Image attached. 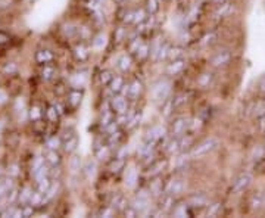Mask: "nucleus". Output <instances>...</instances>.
I'll list each match as a JSON object with an SVG mask.
<instances>
[{
	"label": "nucleus",
	"instance_id": "9",
	"mask_svg": "<svg viewBox=\"0 0 265 218\" xmlns=\"http://www.w3.org/2000/svg\"><path fill=\"white\" fill-rule=\"evenodd\" d=\"M184 189H186L184 181H183V180L175 178V180H171V181L166 184L165 192H166V193H169V195H172V196H177V195H181V193L184 192Z\"/></svg>",
	"mask_w": 265,
	"mask_h": 218
},
{
	"label": "nucleus",
	"instance_id": "3",
	"mask_svg": "<svg viewBox=\"0 0 265 218\" xmlns=\"http://www.w3.org/2000/svg\"><path fill=\"white\" fill-rule=\"evenodd\" d=\"M252 184V174L249 172H242L233 183V193L234 195H240L243 192H246L249 189V186Z\"/></svg>",
	"mask_w": 265,
	"mask_h": 218
},
{
	"label": "nucleus",
	"instance_id": "11",
	"mask_svg": "<svg viewBox=\"0 0 265 218\" xmlns=\"http://www.w3.org/2000/svg\"><path fill=\"white\" fill-rule=\"evenodd\" d=\"M233 12H234V4H231L230 1H227L224 4H219V7L215 10L213 16H215V19H224V18L231 16Z\"/></svg>",
	"mask_w": 265,
	"mask_h": 218
},
{
	"label": "nucleus",
	"instance_id": "28",
	"mask_svg": "<svg viewBox=\"0 0 265 218\" xmlns=\"http://www.w3.org/2000/svg\"><path fill=\"white\" fill-rule=\"evenodd\" d=\"M136 54V57L139 59V60H145V59H148V56L151 54V48L146 45V43H142L140 46H139V49L134 52Z\"/></svg>",
	"mask_w": 265,
	"mask_h": 218
},
{
	"label": "nucleus",
	"instance_id": "6",
	"mask_svg": "<svg viewBox=\"0 0 265 218\" xmlns=\"http://www.w3.org/2000/svg\"><path fill=\"white\" fill-rule=\"evenodd\" d=\"M149 204H151V201H149V195H146L145 192H142L139 196H136V199L131 202V207L139 213V214H143V213H146L148 210H149Z\"/></svg>",
	"mask_w": 265,
	"mask_h": 218
},
{
	"label": "nucleus",
	"instance_id": "36",
	"mask_svg": "<svg viewBox=\"0 0 265 218\" xmlns=\"http://www.w3.org/2000/svg\"><path fill=\"white\" fill-rule=\"evenodd\" d=\"M146 10L149 15H155L159 10V0H146Z\"/></svg>",
	"mask_w": 265,
	"mask_h": 218
},
{
	"label": "nucleus",
	"instance_id": "60",
	"mask_svg": "<svg viewBox=\"0 0 265 218\" xmlns=\"http://www.w3.org/2000/svg\"><path fill=\"white\" fill-rule=\"evenodd\" d=\"M10 169H12V171H10V172H12V175H16V174H18V171H16V169H18V168H16V166H15V165H13V166H12V168H10Z\"/></svg>",
	"mask_w": 265,
	"mask_h": 218
},
{
	"label": "nucleus",
	"instance_id": "19",
	"mask_svg": "<svg viewBox=\"0 0 265 218\" xmlns=\"http://www.w3.org/2000/svg\"><path fill=\"white\" fill-rule=\"evenodd\" d=\"M74 56H75V59H77V60L84 62V60H87V59H89L90 52H89V49H87L84 45H80V46H77V48L74 49Z\"/></svg>",
	"mask_w": 265,
	"mask_h": 218
},
{
	"label": "nucleus",
	"instance_id": "18",
	"mask_svg": "<svg viewBox=\"0 0 265 218\" xmlns=\"http://www.w3.org/2000/svg\"><path fill=\"white\" fill-rule=\"evenodd\" d=\"M43 68H42V78L45 80V81H51L53 77L56 75V68L53 66L52 63H46V65H42Z\"/></svg>",
	"mask_w": 265,
	"mask_h": 218
},
{
	"label": "nucleus",
	"instance_id": "24",
	"mask_svg": "<svg viewBox=\"0 0 265 218\" xmlns=\"http://www.w3.org/2000/svg\"><path fill=\"white\" fill-rule=\"evenodd\" d=\"M112 208L115 211H124L127 208V199L124 195H116L113 202H112Z\"/></svg>",
	"mask_w": 265,
	"mask_h": 218
},
{
	"label": "nucleus",
	"instance_id": "2",
	"mask_svg": "<svg viewBox=\"0 0 265 218\" xmlns=\"http://www.w3.org/2000/svg\"><path fill=\"white\" fill-rule=\"evenodd\" d=\"M169 93H171V83L166 81V80H159L158 83L154 86V89H152L154 101L160 102V104L169 98Z\"/></svg>",
	"mask_w": 265,
	"mask_h": 218
},
{
	"label": "nucleus",
	"instance_id": "37",
	"mask_svg": "<svg viewBox=\"0 0 265 218\" xmlns=\"http://www.w3.org/2000/svg\"><path fill=\"white\" fill-rule=\"evenodd\" d=\"M221 210H222V204H219V202H215V204L210 205L207 216H208V217H216V216H219Z\"/></svg>",
	"mask_w": 265,
	"mask_h": 218
},
{
	"label": "nucleus",
	"instance_id": "5",
	"mask_svg": "<svg viewBox=\"0 0 265 218\" xmlns=\"http://www.w3.org/2000/svg\"><path fill=\"white\" fill-rule=\"evenodd\" d=\"M231 59H233V54H231L230 51H221L216 54H213V57L211 59V63L212 66H215V68H224L231 62Z\"/></svg>",
	"mask_w": 265,
	"mask_h": 218
},
{
	"label": "nucleus",
	"instance_id": "54",
	"mask_svg": "<svg viewBox=\"0 0 265 218\" xmlns=\"http://www.w3.org/2000/svg\"><path fill=\"white\" fill-rule=\"evenodd\" d=\"M80 165H81V160H80L78 157H74L72 161H71V168H72L74 171H78V169H80Z\"/></svg>",
	"mask_w": 265,
	"mask_h": 218
},
{
	"label": "nucleus",
	"instance_id": "40",
	"mask_svg": "<svg viewBox=\"0 0 265 218\" xmlns=\"http://www.w3.org/2000/svg\"><path fill=\"white\" fill-rule=\"evenodd\" d=\"M140 119H142V112L139 110V112H136L130 119H128V124H127V127L128 128H134L139 122H140Z\"/></svg>",
	"mask_w": 265,
	"mask_h": 218
},
{
	"label": "nucleus",
	"instance_id": "33",
	"mask_svg": "<svg viewBox=\"0 0 265 218\" xmlns=\"http://www.w3.org/2000/svg\"><path fill=\"white\" fill-rule=\"evenodd\" d=\"M124 165H125V163H124L122 158H115V160L110 163V165H109V169H110V172L116 174V172H119V171L124 168Z\"/></svg>",
	"mask_w": 265,
	"mask_h": 218
},
{
	"label": "nucleus",
	"instance_id": "30",
	"mask_svg": "<svg viewBox=\"0 0 265 218\" xmlns=\"http://www.w3.org/2000/svg\"><path fill=\"white\" fill-rule=\"evenodd\" d=\"M166 151H168V154H171V155L180 152V137H174L171 142H168Z\"/></svg>",
	"mask_w": 265,
	"mask_h": 218
},
{
	"label": "nucleus",
	"instance_id": "27",
	"mask_svg": "<svg viewBox=\"0 0 265 218\" xmlns=\"http://www.w3.org/2000/svg\"><path fill=\"white\" fill-rule=\"evenodd\" d=\"M109 87H110V90H112L113 93H119L121 90H124L125 84H124L122 77H113L112 81H110V84H109Z\"/></svg>",
	"mask_w": 265,
	"mask_h": 218
},
{
	"label": "nucleus",
	"instance_id": "59",
	"mask_svg": "<svg viewBox=\"0 0 265 218\" xmlns=\"http://www.w3.org/2000/svg\"><path fill=\"white\" fill-rule=\"evenodd\" d=\"M212 1H213V3H216V4L219 6V4H224V3H227L228 0H212Z\"/></svg>",
	"mask_w": 265,
	"mask_h": 218
},
{
	"label": "nucleus",
	"instance_id": "20",
	"mask_svg": "<svg viewBox=\"0 0 265 218\" xmlns=\"http://www.w3.org/2000/svg\"><path fill=\"white\" fill-rule=\"evenodd\" d=\"M137 180H139V174H137V169L136 168H131L127 171L125 174V184L128 187H134L137 184Z\"/></svg>",
	"mask_w": 265,
	"mask_h": 218
},
{
	"label": "nucleus",
	"instance_id": "50",
	"mask_svg": "<svg viewBox=\"0 0 265 218\" xmlns=\"http://www.w3.org/2000/svg\"><path fill=\"white\" fill-rule=\"evenodd\" d=\"M255 115H257L258 118H260V116H263V115H265V102L264 101L257 104V107H255Z\"/></svg>",
	"mask_w": 265,
	"mask_h": 218
},
{
	"label": "nucleus",
	"instance_id": "45",
	"mask_svg": "<svg viewBox=\"0 0 265 218\" xmlns=\"http://www.w3.org/2000/svg\"><path fill=\"white\" fill-rule=\"evenodd\" d=\"M264 205V195H258L252 199V208L254 210H260Z\"/></svg>",
	"mask_w": 265,
	"mask_h": 218
},
{
	"label": "nucleus",
	"instance_id": "17",
	"mask_svg": "<svg viewBox=\"0 0 265 218\" xmlns=\"http://www.w3.org/2000/svg\"><path fill=\"white\" fill-rule=\"evenodd\" d=\"M53 60V54L48 49H40L37 54H36V62L39 65H46V63H51Z\"/></svg>",
	"mask_w": 265,
	"mask_h": 218
},
{
	"label": "nucleus",
	"instance_id": "21",
	"mask_svg": "<svg viewBox=\"0 0 265 218\" xmlns=\"http://www.w3.org/2000/svg\"><path fill=\"white\" fill-rule=\"evenodd\" d=\"M31 196H33V190L30 187H24L21 192H19V196H18V202L21 204V207L30 204L31 201Z\"/></svg>",
	"mask_w": 265,
	"mask_h": 218
},
{
	"label": "nucleus",
	"instance_id": "35",
	"mask_svg": "<svg viewBox=\"0 0 265 218\" xmlns=\"http://www.w3.org/2000/svg\"><path fill=\"white\" fill-rule=\"evenodd\" d=\"M109 146H96L95 148V154H96V158L98 160H106L107 158V155H109Z\"/></svg>",
	"mask_w": 265,
	"mask_h": 218
},
{
	"label": "nucleus",
	"instance_id": "61",
	"mask_svg": "<svg viewBox=\"0 0 265 218\" xmlns=\"http://www.w3.org/2000/svg\"><path fill=\"white\" fill-rule=\"evenodd\" d=\"M264 205H265V195H264Z\"/></svg>",
	"mask_w": 265,
	"mask_h": 218
},
{
	"label": "nucleus",
	"instance_id": "4",
	"mask_svg": "<svg viewBox=\"0 0 265 218\" xmlns=\"http://www.w3.org/2000/svg\"><path fill=\"white\" fill-rule=\"evenodd\" d=\"M142 92H143V84H142L140 80H133V81H131L128 86H125V89H124L125 96H127V99H130V101H137L139 96L142 95Z\"/></svg>",
	"mask_w": 265,
	"mask_h": 218
},
{
	"label": "nucleus",
	"instance_id": "12",
	"mask_svg": "<svg viewBox=\"0 0 265 218\" xmlns=\"http://www.w3.org/2000/svg\"><path fill=\"white\" fill-rule=\"evenodd\" d=\"M187 127H189V121L186 118H177L171 125V131L175 137H180L186 133Z\"/></svg>",
	"mask_w": 265,
	"mask_h": 218
},
{
	"label": "nucleus",
	"instance_id": "38",
	"mask_svg": "<svg viewBox=\"0 0 265 218\" xmlns=\"http://www.w3.org/2000/svg\"><path fill=\"white\" fill-rule=\"evenodd\" d=\"M49 166L48 165H43V166H40L37 171H34L33 172V175H34V178L36 180H40V178H43V177H46V175H49Z\"/></svg>",
	"mask_w": 265,
	"mask_h": 218
},
{
	"label": "nucleus",
	"instance_id": "57",
	"mask_svg": "<svg viewBox=\"0 0 265 218\" xmlns=\"http://www.w3.org/2000/svg\"><path fill=\"white\" fill-rule=\"evenodd\" d=\"M260 130L263 131V133H265V115H263V116H260Z\"/></svg>",
	"mask_w": 265,
	"mask_h": 218
},
{
	"label": "nucleus",
	"instance_id": "58",
	"mask_svg": "<svg viewBox=\"0 0 265 218\" xmlns=\"http://www.w3.org/2000/svg\"><path fill=\"white\" fill-rule=\"evenodd\" d=\"M6 101H7V95H6L3 90H0V105H1V104H4Z\"/></svg>",
	"mask_w": 265,
	"mask_h": 218
},
{
	"label": "nucleus",
	"instance_id": "52",
	"mask_svg": "<svg viewBox=\"0 0 265 218\" xmlns=\"http://www.w3.org/2000/svg\"><path fill=\"white\" fill-rule=\"evenodd\" d=\"M30 116H31V119H34V121L40 119V116H42V112H40V109L37 108V107H34V108L31 109V112H30Z\"/></svg>",
	"mask_w": 265,
	"mask_h": 218
},
{
	"label": "nucleus",
	"instance_id": "48",
	"mask_svg": "<svg viewBox=\"0 0 265 218\" xmlns=\"http://www.w3.org/2000/svg\"><path fill=\"white\" fill-rule=\"evenodd\" d=\"M105 45H106V37L104 36V34L98 36V37L95 39V42H93V46H95V48H98V49H102Z\"/></svg>",
	"mask_w": 265,
	"mask_h": 218
},
{
	"label": "nucleus",
	"instance_id": "46",
	"mask_svg": "<svg viewBox=\"0 0 265 218\" xmlns=\"http://www.w3.org/2000/svg\"><path fill=\"white\" fill-rule=\"evenodd\" d=\"M46 115L51 121H56L59 116V110L56 109V107H49V109L46 110Z\"/></svg>",
	"mask_w": 265,
	"mask_h": 218
},
{
	"label": "nucleus",
	"instance_id": "15",
	"mask_svg": "<svg viewBox=\"0 0 265 218\" xmlns=\"http://www.w3.org/2000/svg\"><path fill=\"white\" fill-rule=\"evenodd\" d=\"M208 205V198L202 193H195L189 198V207L192 208H204Z\"/></svg>",
	"mask_w": 265,
	"mask_h": 218
},
{
	"label": "nucleus",
	"instance_id": "63",
	"mask_svg": "<svg viewBox=\"0 0 265 218\" xmlns=\"http://www.w3.org/2000/svg\"><path fill=\"white\" fill-rule=\"evenodd\" d=\"M162 1H166V0H162Z\"/></svg>",
	"mask_w": 265,
	"mask_h": 218
},
{
	"label": "nucleus",
	"instance_id": "26",
	"mask_svg": "<svg viewBox=\"0 0 265 218\" xmlns=\"http://www.w3.org/2000/svg\"><path fill=\"white\" fill-rule=\"evenodd\" d=\"M175 109V105H174V99H166V101H163L162 102V108H160V113L163 115V116H169L171 113H172V110Z\"/></svg>",
	"mask_w": 265,
	"mask_h": 218
},
{
	"label": "nucleus",
	"instance_id": "1",
	"mask_svg": "<svg viewBox=\"0 0 265 218\" xmlns=\"http://www.w3.org/2000/svg\"><path fill=\"white\" fill-rule=\"evenodd\" d=\"M218 145H219L218 139L208 137V139L202 140L199 145H196V146L193 148V151L190 152V158H202V157H205V155L213 152V151L218 148Z\"/></svg>",
	"mask_w": 265,
	"mask_h": 218
},
{
	"label": "nucleus",
	"instance_id": "55",
	"mask_svg": "<svg viewBox=\"0 0 265 218\" xmlns=\"http://www.w3.org/2000/svg\"><path fill=\"white\" fill-rule=\"evenodd\" d=\"M142 43H143V42H142L140 39H136V40H133V42H131V45H130V51L134 54V52L139 49V46H140Z\"/></svg>",
	"mask_w": 265,
	"mask_h": 218
},
{
	"label": "nucleus",
	"instance_id": "8",
	"mask_svg": "<svg viewBox=\"0 0 265 218\" xmlns=\"http://www.w3.org/2000/svg\"><path fill=\"white\" fill-rule=\"evenodd\" d=\"M127 108H128V105H127L125 98H122V96H113V98L110 99V110H112L113 113H116V115L125 113V112H127Z\"/></svg>",
	"mask_w": 265,
	"mask_h": 218
},
{
	"label": "nucleus",
	"instance_id": "56",
	"mask_svg": "<svg viewBox=\"0 0 265 218\" xmlns=\"http://www.w3.org/2000/svg\"><path fill=\"white\" fill-rule=\"evenodd\" d=\"M7 42H9V36H7L6 33L0 31V46H1V45H6Z\"/></svg>",
	"mask_w": 265,
	"mask_h": 218
},
{
	"label": "nucleus",
	"instance_id": "14",
	"mask_svg": "<svg viewBox=\"0 0 265 218\" xmlns=\"http://www.w3.org/2000/svg\"><path fill=\"white\" fill-rule=\"evenodd\" d=\"M174 198L175 196H172V195L165 192V195L159 201V211L160 213H169L171 210H174V204H175Z\"/></svg>",
	"mask_w": 265,
	"mask_h": 218
},
{
	"label": "nucleus",
	"instance_id": "7",
	"mask_svg": "<svg viewBox=\"0 0 265 218\" xmlns=\"http://www.w3.org/2000/svg\"><path fill=\"white\" fill-rule=\"evenodd\" d=\"M165 134H166L165 127H162V125H154V127L146 133V142L155 145V143H158V142H160V140L165 137Z\"/></svg>",
	"mask_w": 265,
	"mask_h": 218
},
{
	"label": "nucleus",
	"instance_id": "47",
	"mask_svg": "<svg viewBox=\"0 0 265 218\" xmlns=\"http://www.w3.org/2000/svg\"><path fill=\"white\" fill-rule=\"evenodd\" d=\"M16 71H18V65H16V63H13V62L7 63V65L3 68V72H4V74H7V75H12V74H15Z\"/></svg>",
	"mask_w": 265,
	"mask_h": 218
},
{
	"label": "nucleus",
	"instance_id": "41",
	"mask_svg": "<svg viewBox=\"0 0 265 218\" xmlns=\"http://www.w3.org/2000/svg\"><path fill=\"white\" fill-rule=\"evenodd\" d=\"M146 18H148V16H146V12H145L143 9H140V10H136V12H134V19H133V22L139 25V24H142Z\"/></svg>",
	"mask_w": 265,
	"mask_h": 218
},
{
	"label": "nucleus",
	"instance_id": "31",
	"mask_svg": "<svg viewBox=\"0 0 265 218\" xmlns=\"http://www.w3.org/2000/svg\"><path fill=\"white\" fill-rule=\"evenodd\" d=\"M212 83V74L210 72H205V74H202L199 78H198V84H199V87H202V89H208L210 86H211Z\"/></svg>",
	"mask_w": 265,
	"mask_h": 218
},
{
	"label": "nucleus",
	"instance_id": "23",
	"mask_svg": "<svg viewBox=\"0 0 265 218\" xmlns=\"http://www.w3.org/2000/svg\"><path fill=\"white\" fill-rule=\"evenodd\" d=\"M131 65H133V60L128 54H122L119 59H118V68L122 71V72H127L131 69Z\"/></svg>",
	"mask_w": 265,
	"mask_h": 218
},
{
	"label": "nucleus",
	"instance_id": "43",
	"mask_svg": "<svg viewBox=\"0 0 265 218\" xmlns=\"http://www.w3.org/2000/svg\"><path fill=\"white\" fill-rule=\"evenodd\" d=\"M60 145H62V143H60V139H59V137H51V139L48 140V143H46L48 149H52V151H57Z\"/></svg>",
	"mask_w": 265,
	"mask_h": 218
},
{
	"label": "nucleus",
	"instance_id": "22",
	"mask_svg": "<svg viewBox=\"0 0 265 218\" xmlns=\"http://www.w3.org/2000/svg\"><path fill=\"white\" fill-rule=\"evenodd\" d=\"M45 158H46V161H48V164H49L51 166H59V164H60V155L57 154V151L48 149Z\"/></svg>",
	"mask_w": 265,
	"mask_h": 218
},
{
	"label": "nucleus",
	"instance_id": "51",
	"mask_svg": "<svg viewBox=\"0 0 265 218\" xmlns=\"http://www.w3.org/2000/svg\"><path fill=\"white\" fill-rule=\"evenodd\" d=\"M215 34L213 33H210V34H207L204 39H202V45H212L213 42H215Z\"/></svg>",
	"mask_w": 265,
	"mask_h": 218
},
{
	"label": "nucleus",
	"instance_id": "34",
	"mask_svg": "<svg viewBox=\"0 0 265 218\" xmlns=\"http://www.w3.org/2000/svg\"><path fill=\"white\" fill-rule=\"evenodd\" d=\"M57 190H59V181L56 180V181H52V186L49 187V190H48V192H46V195H45L46 202H49L51 199H53V198L56 196Z\"/></svg>",
	"mask_w": 265,
	"mask_h": 218
},
{
	"label": "nucleus",
	"instance_id": "16",
	"mask_svg": "<svg viewBox=\"0 0 265 218\" xmlns=\"http://www.w3.org/2000/svg\"><path fill=\"white\" fill-rule=\"evenodd\" d=\"M81 101H83V92L80 90V89H72L71 92H69V95H68V104L72 107V108H78L80 107V104H81Z\"/></svg>",
	"mask_w": 265,
	"mask_h": 218
},
{
	"label": "nucleus",
	"instance_id": "10",
	"mask_svg": "<svg viewBox=\"0 0 265 218\" xmlns=\"http://www.w3.org/2000/svg\"><path fill=\"white\" fill-rule=\"evenodd\" d=\"M62 146H63L65 152L72 154V152L78 148V136H77L75 133H66Z\"/></svg>",
	"mask_w": 265,
	"mask_h": 218
},
{
	"label": "nucleus",
	"instance_id": "29",
	"mask_svg": "<svg viewBox=\"0 0 265 218\" xmlns=\"http://www.w3.org/2000/svg\"><path fill=\"white\" fill-rule=\"evenodd\" d=\"M165 165H166L165 161H157V163H154L151 166H149L148 174H149V175H158L159 172H162V171H163Z\"/></svg>",
	"mask_w": 265,
	"mask_h": 218
},
{
	"label": "nucleus",
	"instance_id": "39",
	"mask_svg": "<svg viewBox=\"0 0 265 218\" xmlns=\"http://www.w3.org/2000/svg\"><path fill=\"white\" fill-rule=\"evenodd\" d=\"M189 205H178L175 210H174V216L175 217H189L190 213H189Z\"/></svg>",
	"mask_w": 265,
	"mask_h": 218
},
{
	"label": "nucleus",
	"instance_id": "13",
	"mask_svg": "<svg viewBox=\"0 0 265 218\" xmlns=\"http://www.w3.org/2000/svg\"><path fill=\"white\" fill-rule=\"evenodd\" d=\"M184 68H186V60H184V57H183V59H175V60H171V63H168V66H166V74H168V75H178Z\"/></svg>",
	"mask_w": 265,
	"mask_h": 218
},
{
	"label": "nucleus",
	"instance_id": "42",
	"mask_svg": "<svg viewBox=\"0 0 265 218\" xmlns=\"http://www.w3.org/2000/svg\"><path fill=\"white\" fill-rule=\"evenodd\" d=\"M187 95L186 93H180V95H177L175 98H174V105H175V108H180V107H183L186 102H187Z\"/></svg>",
	"mask_w": 265,
	"mask_h": 218
},
{
	"label": "nucleus",
	"instance_id": "44",
	"mask_svg": "<svg viewBox=\"0 0 265 218\" xmlns=\"http://www.w3.org/2000/svg\"><path fill=\"white\" fill-rule=\"evenodd\" d=\"M112 78H113V75H112L110 71H104V72L101 74V83H102L104 86H109L110 81H112Z\"/></svg>",
	"mask_w": 265,
	"mask_h": 218
},
{
	"label": "nucleus",
	"instance_id": "53",
	"mask_svg": "<svg viewBox=\"0 0 265 218\" xmlns=\"http://www.w3.org/2000/svg\"><path fill=\"white\" fill-rule=\"evenodd\" d=\"M113 208L110 207V208H104L101 213H99V217H112L113 216Z\"/></svg>",
	"mask_w": 265,
	"mask_h": 218
},
{
	"label": "nucleus",
	"instance_id": "25",
	"mask_svg": "<svg viewBox=\"0 0 265 218\" xmlns=\"http://www.w3.org/2000/svg\"><path fill=\"white\" fill-rule=\"evenodd\" d=\"M52 186V181H51V177L46 175L40 180H37V190L43 195H46V192L49 190V187Z\"/></svg>",
	"mask_w": 265,
	"mask_h": 218
},
{
	"label": "nucleus",
	"instance_id": "62",
	"mask_svg": "<svg viewBox=\"0 0 265 218\" xmlns=\"http://www.w3.org/2000/svg\"><path fill=\"white\" fill-rule=\"evenodd\" d=\"M118 1H122V0H118Z\"/></svg>",
	"mask_w": 265,
	"mask_h": 218
},
{
	"label": "nucleus",
	"instance_id": "32",
	"mask_svg": "<svg viewBox=\"0 0 265 218\" xmlns=\"http://www.w3.org/2000/svg\"><path fill=\"white\" fill-rule=\"evenodd\" d=\"M184 57V51L181 48H169V52H168V59L169 60H175V59H183Z\"/></svg>",
	"mask_w": 265,
	"mask_h": 218
},
{
	"label": "nucleus",
	"instance_id": "49",
	"mask_svg": "<svg viewBox=\"0 0 265 218\" xmlns=\"http://www.w3.org/2000/svg\"><path fill=\"white\" fill-rule=\"evenodd\" d=\"M45 161H46V158H42V157L34 158V160H33V166H31L33 172H34V171H37L40 166H43V165H45Z\"/></svg>",
	"mask_w": 265,
	"mask_h": 218
}]
</instances>
